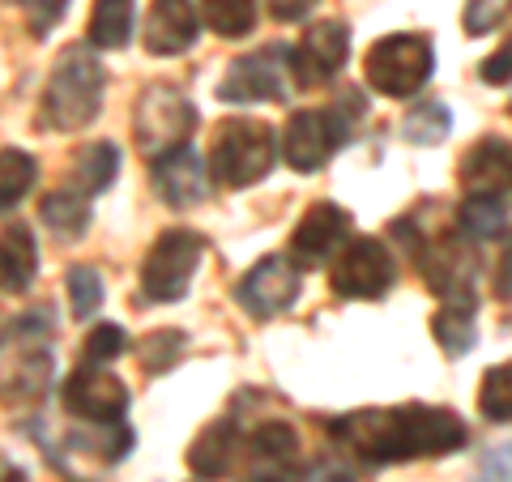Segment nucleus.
I'll return each instance as SVG.
<instances>
[{
	"mask_svg": "<svg viewBox=\"0 0 512 482\" xmlns=\"http://www.w3.org/2000/svg\"><path fill=\"white\" fill-rule=\"evenodd\" d=\"M329 436L367 465H402L414 457H448L466 448L470 431L461 414L444 406H397V410H355L329 423Z\"/></svg>",
	"mask_w": 512,
	"mask_h": 482,
	"instance_id": "f257e3e1",
	"label": "nucleus"
},
{
	"mask_svg": "<svg viewBox=\"0 0 512 482\" xmlns=\"http://www.w3.org/2000/svg\"><path fill=\"white\" fill-rule=\"evenodd\" d=\"M52 337H56V325L47 308L26 312L0 333V397L5 401H35L47 393L56 372Z\"/></svg>",
	"mask_w": 512,
	"mask_h": 482,
	"instance_id": "f03ea898",
	"label": "nucleus"
},
{
	"mask_svg": "<svg viewBox=\"0 0 512 482\" xmlns=\"http://www.w3.org/2000/svg\"><path fill=\"white\" fill-rule=\"evenodd\" d=\"M103 90H107V69L94 60L90 47L60 52L43 90V124L56 128V133H77V128L94 124L103 107Z\"/></svg>",
	"mask_w": 512,
	"mask_h": 482,
	"instance_id": "7ed1b4c3",
	"label": "nucleus"
},
{
	"mask_svg": "<svg viewBox=\"0 0 512 482\" xmlns=\"http://www.w3.org/2000/svg\"><path fill=\"white\" fill-rule=\"evenodd\" d=\"M363 107H367L363 94L359 90H346L333 107L295 111V116L286 120V133H282V158L295 171H303V175L320 171L350 141L355 124L363 120Z\"/></svg>",
	"mask_w": 512,
	"mask_h": 482,
	"instance_id": "20e7f679",
	"label": "nucleus"
},
{
	"mask_svg": "<svg viewBox=\"0 0 512 482\" xmlns=\"http://www.w3.org/2000/svg\"><path fill=\"white\" fill-rule=\"evenodd\" d=\"M278 158L274 128L252 116H231L218 124L214 150H210V175L222 188H248L261 184Z\"/></svg>",
	"mask_w": 512,
	"mask_h": 482,
	"instance_id": "39448f33",
	"label": "nucleus"
},
{
	"mask_svg": "<svg viewBox=\"0 0 512 482\" xmlns=\"http://www.w3.org/2000/svg\"><path fill=\"white\" fill-rule=\"evenodd\" d=\"M431 69H436V52H431L427 35H384L363 56L367 86L389 94V99L419 94L431 82Z\"/></svg>",
	"mask_w": 512,
	"mask_h": 482,
	"instance_id": "423d86ee",
	"label": "nucleus"
},
{
	"mask_svg": "<svg viewBox=\"0 0 512 482\" xmlns=\"http://www.w3.org/2000/svg\"><path fill=\"white\" fill-rule=\"evenodd\" d=\"M192 128H197V107H192V99L184 90H175V86H146L141 90L137 116H133V141L150 163L188 146Z\"/></svg>",
	"mask_w": 512,
	"mask_h": 482,
	"instance_id": "0eeeda50",
	"label": "nucleus"
},
{
	"mask_svg": "<svg viewBox=\"0 0 512 482\" xmlns=\"http://www.w3.org/2000/svg\"><path fill=\"white\" fill-rule=\"evenodd\" d=\"M205 256V235L188 227H171L154 239V248L141 261V291L154 303H175L188 295L192 273Z\"/></svg>",
	"mask_w": 512,
	"mask_h": 482,
	"instance_id": "6e6552de",
	"label": "nucleus"
},
{
	"mask_svg": "<svg viewBox=\"0 0 512 482\" xmlns=\"http://www.w3.org/2000/svg\"><path fill=\"white\" fill-rule=\"evenodd\" d=\"M222 103H282L291 99V47L269 43L231 60L218 82Z\"/></svg>",
	"mask_w": 512,
	"mask_h": 482,
	"instance_id": "1a4fd4ad",
	"label": "nucleus"
},
{
	"mask_svg": "<svg viewBox=\"0 0 512 482\" xmlns=\"http://www.w3.org/2000/svg\"><path fill=\"white\" fill-rule=\"evenodd\" d=\"M333 291L342 299H384L397 282V265H393V252L380 244L372 235H359V239H346V244L333 252Z\"/></svg>",
	"mask_w": 512,
	"mask_h": 482,
	"instance_id": "9d476101",
	"label": "nucleus"
},
{
	"mask_svg": "<svg viewBox=\"0 0 512 482\" xmlns=\"http://www.w3.org/2000/svg\"><path fill=\"white\" fill-rule=\"evenodd\" d=\"M346 60H350V26L338 18L312 22L291 52V82L299 90H316L333 82Z\"/></svg>",
	"mask_w": 512,
	"mask_h": 482,
	"instance_id": "9b49d317",
	"label": "nucleus"
},
{
	"mask_svg": "<svg viewBox=\"0 0 512 482\" xmlns=\"http://www.w3.org/2000/svg\"><path fill=\"white\" fill-rule=\"evenodd\" d=\"M419 269L431 295L453 299V303H474V252L461 235H436V239H419Z\"/></svg>",
	"mask_w": 512,
	"mask_h": 482,
	"instance_id": "f8f14e48",
	"label": "nucleus"
},
{
	"mask_svg": "<svg viewBox=\"0 0 512 482\" xmlns=\"http://www.w3.org/2000/svg\"><path fill=\"white\" fill-rule=\"evenodd\" d=\"M235 299L244 303L252 320L282 316L299 299V265L286 261V256H265L244 273V282L235 286Z\"/></svg>",
	"mask_w": 512,
	"mask_h": 482,
	"instance_id": "ddd939ff",
	"label": "nucleus"
},
{
	"mask_svg": "<svg viewBox=\"0 0 512 482\" xmlns=\"http://www.w3.org/2000/svg\"><path fill=\"white\" fill-rule=\"evenodd\" d=\"M64 410L77 414V419H86V423H94V427L120 423L124 410H128V389H124L120 376L82 363L69 380H64Z\"/></svg>",
	"mask_w": 512,
	"mask_h": 482,
	"instance_id": "4468645a",
	"label": "nucleus"
},
{
	"mask_svg": "<svg viewBox=\"0 0 512 482\" xmlns=\"http://www.w3.org/2000/svg\"><path fill=\"white\" fill-rule=\"evenodd\" d=\"M346 239H350V214L333 201H316L299 218V227L291 235V252L299 265H325Z\"/></svg>",
	"mask_w": 512,
	"mask_h": 482,
	"instance_id": "2eb2a0df",
	"label": "nucleus"
},
{
	"mask_svg": "<svg viewBox=\"0 0 512 482\" xmlns=\"http://www.w3.org/2000/svg\"><path fill=\"white\" fill-rule=\"evenodd\" d=\"M150 184L154 192L163 197L171 210H188V205H197L205 197V167H201V158L192 154V146H180V150H171L163 158H154L150 163Z\"/></svg>",
	"mask_w": 512,
	"mask_h": 482,
	"instance_id": "dca6fc26",
	"label": "nucleus"
},
{
	"mask_svg": "<svg viewBox=\"0 0 512 482\" xmlns=\"http://www.w3.org/2000/svg\"><path fill=\"white\" fill-rule=\"evenodd\" d=\"M197 5L192 0H154L146 18V52L150 56H180L197 43Z\"/></svg>",
	"mask_w": 512,
	"mask_h": 482,
	"instance_id": "f3484780",
	"label": "nucleus"
},
{
	"mask_svg": "<svg viewBox=\"0 0 512 482\" xmlns=\"http://www.w3.org/2000/svg\"><path fill=\"white\" fill-rule=\"evenodd\" d=\"M244 453V440H239V423L231 419H214L210 427H201V436L188 444V470L201 482H214L222 474L235 470V457Z\"/></svg>",
	"mask_w": 512,
	"mask_h": 482,
	"instance_id": "a211bd4d",
	"label": "nucleus"
},
{
	"mask_svg": "<svg viewBox=\"0 0 512 482\" xmlns=\"http://www.w3.org/2000/svg\"><path fill=\"white\" fill-rule=\"evenodd\" d=\"M508 171H512L508 141L483 137L461 158V188H466V197H495V192H508Z\"/></svg>",
	"mask_w": 512,
	"mask_h": 482,
	"instance_id": "6ab92c4d",
	"label": "nucleus"
},
{
	"mask_svg": "<svg viewBox=\"0 0 512 482\" xmlns=\"http://www.w3.org/2000/svg\"><path fill=\"white\" fill-rule=\"evenodd\" d=\"M39 273V248L26 222H9L0 231V291L9 295H26L30 282Z\"/></svg>",
	"mask_w": 512,
	"mask_h": 482,
	"instance_id": "aec40b11",
	"label": "nucleus"
},
{
	"mask_svg": "<svg viewBox=\"0 0 512 482\" xmlns=\"http://www.w3.org/2000/svg\"><path fill=\"white\" fill-rule=\"evenodd\" d=\"M248 453H252V474H291V465L299 457V436L291 423H278V419L261 423L248 440Z\"/></svg>",
	"mask_w": 512,
	"mask_h": 482,
	"instance_id": "412c9836",
	"label": "nucleus"
},
{
	"mask_svg": "<svg viewBox=\"0 0 512 482\" xmlns=\"http://www.w3.org/2000/svg\"><path fill=\"white\" fill-rule=\"evenodd\" d=\"M120 175V146L116 141H90V146L77 150L73 158V180L82 192V197H99V192H107L111 184H116Z\"/></svg>",
	"mask_w": 512,
	"mask_h": 482,
	"instance_id": "4be33fe9",
	"label": "nucleus"
},
{
	"mask_svg": "<svg viewBox=\"0 0 512 482\" xmlns=\"http://www.w3.org/2000/svg\"><path fill=\"white\" fill-rule=\"evenodd\" d=\"M39 214H43V227L52 231L60 244H77V239L86 235V227H90V205H86L82 192H73V188L47 192Z\"/></svg>",
	"mask_w": 512,
	"mask_h": 482,
	"instance_id": "5701e85b",
	"label": "nucleus"
},
{
	"mask_svg": "<svg viewBox=\"0 0 512 482\" xmlns=\"http://www.w3.org/2000/svg\"><path fill=\"white\" fill-rule=\"evenodd\" d=\"M461 231H466L470 239H483V244H491V239H508V192H495V197H466L461 201Z\"/></svg>",
	"mask_w": 512,
	"mask_h": 482,
	"instance_id": "b1692460",
	"label": "nucleus"
},
{
	"mask_svg": "<svg viewBox=\"0 0 512 482\" xmlns=\"http://www.w3.org/2000/svg\"><path fill=\"white\" fill-rule=\"evenodd\" d=\"M431 333H436V342L444 346L448 359H461L470 355L474 342H478V320H474V303H448L431 316Z\"/></svg>",
	"mask_w": 512,
	"mask_h": 482,
	"instance_id": "393cba45",
	"label": "nucleus"
},
{
	"mask_svg": "<svg viewBox=\"0 0 512 482\" xmlns=\"http://www.w3.org/2000/svg\"><path fill=\"white\" fill-rule=\"evenodd\" d=\"M133 35V0H94L90 13V47L116 52Z\"/></svg>",
	"mask_w": 512,
	"mask_h": 482,
	"instance_id": "a878e982",
	"label": "nucleus"
},
{
	"mask_svg": "<svg viewBox=\"0 0 512 482\" xmlns=\"http://www.w3.org/2000/svg\"><path fill=\"white\" fill-rule=\"evenodd\" d=\"M39 180V163L26 150H0V214L18 210L22 197Z\"/></svg>",
	"mask_w": 512,
	"mask_h": 482,
	"instance_id": "bb28decb",
	"label": "nucleus"
},
{
	"mask_svg": "<svg viewBox=\"0 0 512 482\" xmlns=\"http://www.w3.org/2000/svg\"><path fill=\"white\" fill-rule=\"evenodd\" d=\"M201 18L222 39H244L256 26V0H201Z\"/></svg>",
	"mask_w": 512,
	"mask_h": 482,
	"instance_id": "cd10ccee",
	"label": "nucleus"
},
{
	"mask_svg": "<svg viewBox=\"0 0 512 482\" xmlns=\"http://www.w3.org/2000/svg\"><path fill=\"white\" fill-rule=\"evenodd\" d=\"M448 128H453V116L444 103H419L402 120V137L410 146H440V141H448Z\"/></svg>",
	"mask_w": 512,
	"mask_h": 482,
	"instance_id": "c85d7f7f",
	"label": "nucleus"
},
{
	"mask_svg": "<svg viewBox=\"0 0 512 482\" xmlns=\"http://www.w3.org/2000/svg\"><path fill=\"white\" fill-rule=\"evenodd\" d=\"M478 410H483L487 423H508L512 419V367L500 363L483 376V389H478Z\"/></svg>",
	"mask_w": 512,
	"mask_h": 482,
	"instance_id": "c756f323",
	"label": "nucleus"
},
{
	"mask_svg": "<svg viewBox=\"0 0 512 482\" xmlns=\"http://www.w3.org/2000/svg\"><path fill=\"white\" fill-rule=\"evenodd\" d=\"M184 346H188V337L180 329H154L146 342H141V367L154 376H163L184 359Z\"/></svg>",
	"mask_w": 512,
	"mask_h": 482,
	"instance_id": "7c9ffc66",
	"label": "nucleus"
},
{
	"mask_svg": "<svg viewBox=\"0 0 512 482\" xmlns=\"http://www.w3.org/2000/svg\"><path fill=\"white\" fill-rule=\"evenodd\" d=\"M69 299H73V316H94L103 308V278L86 265H73L69 269Z\"/></svg>",
	"mask_w": 512,
	"mask_h": 482,
	"instance_id": "2f4dec72",
	"label": "nucleus"
},
{
	"mask_svg": "<svg viewBox=\"0 0 512 482\" xmlns=\"http://www.w3.org/2000/svg\"><path fill=\"white\" fill-rule=\"evenodd\" d=\"M124 350H128V333H124L120 325H94V329L86 333L82 355H86L90 367H103V363H111V359H120Z\"/></svg>",
	"mask_w": 512,
	"mask_h": 482,
	"instance_id": "473e14b6",
	"label": "nucleus"
},
{
	"mask_svg": "<svg viewBox=\"0 0 512 482\" xmlns=\"http://www.w3.org/2000/svg\"><path fill=\"white\" fill-rule=\"evenodd\" d=\"M22 13H26L30 35L43 39V35H52L60 26V18L69 13V0H22Z\"/></svg>",
	"mask_w": 512,
	"mask_h": 482,
	"instance_id": "72a5a7b5",
	"label": "nucleus"
},
{
	"mask_svg": "<svg viewBox=\"0 0 512 482\" xmlns=\"http://www.w3.org/2000/svg\"><path fill=\"white\" fill-rule=\"evenodd\" d=\"M508 18V0H470L466 5V35H491L495 26H504Z\"/></svg>",
	"mask_w": 512,
	"mask_h": 482,
	"instance_id": "f704fd0d",
	"label": "nucleus"
},
{
	"mask_svg": "<svg viewBox=\"0 0 512 482\" xmlns=\"http://www.w3.org/2000/svg\"><path fill=\"white\" fill-rule=\"evenodd\" d=\"M265 5H269V13H274L278 22H303L320 0H265Z\"/></svg>",
	"mask_w": 512,
	"mask_h": 482,
	"instance_id": "c9c22d12",
	"label": "nucleus"
},
{
	"mask_svg": "<svg viewBox=\"0 0 512 482\" xmlns=\"http://www.w3.org/2000/svg\"><path fill=\"white\" fill-rule=\"evenodd\" d=\"M508 56H512V47L500 43V52H495V56L483 64V82H487V86H508Z\"/></svg>",
	"mask_w": 512,
	"mask_h": 482,
	"instance_id": "e433bc0d",
	"label": "nucleus"
},
{
	"mask_svg": "<svg viewBox=\"0 0 512 482\" xmlns=\"http://www.w3.org/2000/svg\"><path fill=\"white\" fill-rule=\"evenodd\" d=\"M248 482H295L291 474H252Z\"/></svg>",
	"mask_w": 512,
	"mask_h": 482,
	"instance_id": "4c0bfd02",
	"label": "nucleus"
},
{
	"mask_svg": "<svg viewBox=\"0 0 512 482\" xmlns=\"http://www.w3.org/2000/svg\"><path fill=\"white\" fill-rule=\"evenodd\" d=\"M5 482H26V474H22V470H9V474H5Z\"/></svg>",
	"mask_w": 512,
	"mask_h": 482,
	"instance_id": "58836bf2",
	"label": "nucleus"
}]
</instances>
